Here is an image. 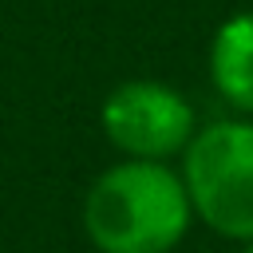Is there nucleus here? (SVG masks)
Segmentation results:
<instances>
[{"label": "nucleus", "mask_w": 253, "mask_h": 253, "mask_svg": "<svg viewBox=\"0 0 253 253\" xmlns=\"http://www.w3.org/2000/svg\"><path fill=\"white\" fill-rule=\"evenodd\" d=\"M194 225L178 162L119 158L79 202V229L95 253H174Z\"/></svg>", "instance_id": "nucleus-1"}, {"label": "nucleus", "mask_w": 253, "mask_h": 253, "mask_svg": "<svg viewBox=\"0 0 253 253\" xmlns=\"http://www.w3.org/2000/svg\"><path fill=\"white\" fill-rule=\"evenodd\" d=\"M198 225L221 241H253V119L221 115L198 126L178 158Z\"/></svg>", "instance_id": "nucleus-2"}, {"label": "nucleus", "mask_w": 253, "mask_h": 253, "mask_svg": "<svg viewBox=\"0 0 253 253\" xmlns=\"http://www.w3.org/2000/svg\"><path fill=\"white\" fill-rule=\"evenodd\" d=\"M198 126L202 119L190 95L150 75L115 83L99 103V130L119 158L178 162Z\"/></svg>", "instance_id": "nucleus-3"}, {"label": "nucleus", "mask_w": 253, "mask_h": 253, "mask_svg": "<svg viewBox=\"0 0 253 253\" xmlns=\"http://www.w3.org/2000/svg\"><path fill=\"white\" fill-rule=\"evenodd\" d=\"M206 75L229 115L253 119V8L225 16L206 47Z\"/></svg>", "instance_id": "nucleus-4"}, {"label": "nucleus", "mask_w": 253, "mask_h": 253, "mask_svg": "<svg viewBox=\"0 0 253 253\" xmlns=\"http://www.w3.org/2000/svg\"><path fill=\"white\" fill-rule=\"evenodd\" d=\"M237 253H253V241H245V245H237Z\"/></svg>", "instance_id": "nucleus-5"}]
</instances>
